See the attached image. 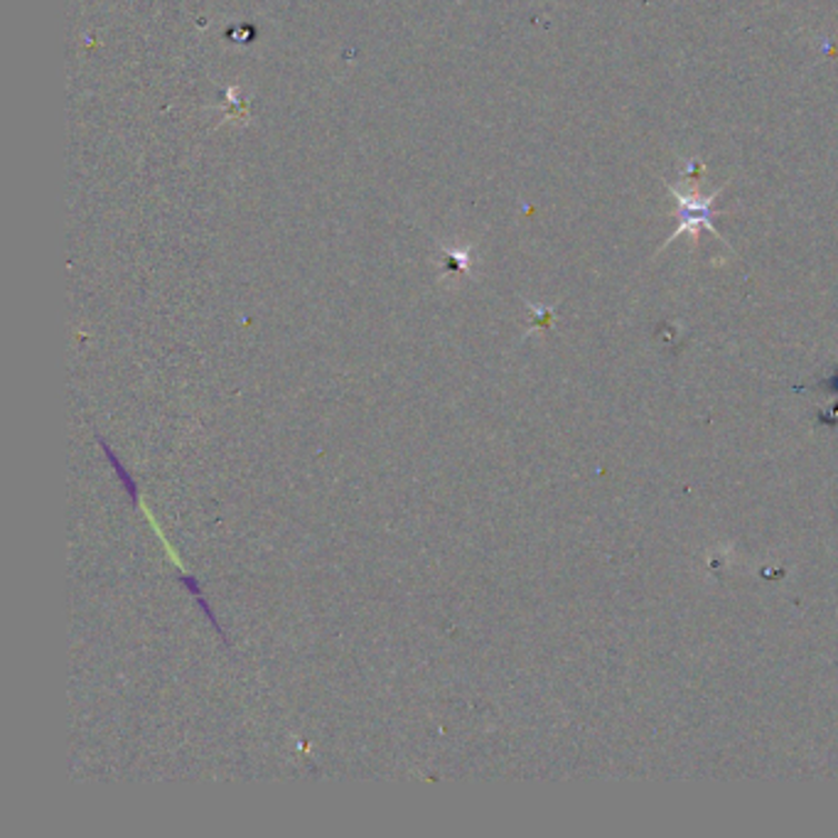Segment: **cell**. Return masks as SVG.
I'll list each match as a JSON object with an SVG mask.
<instances>
[{
  "instance_id": "obj_1",
  "label": "cell",
  "mask_w": 838,
  "mask_h": 838,
  "mask_svg": "<svg viewBox=\"0 0 838 838\" xmlns=\"http://www.w3.org/2000/svg\"><path fill=\"white\" fill-rule=\"evenodd\" d=\"M724 190H726V188H720V190H716L714 194L704 197L698 190L686 192V190H679V188H674V184H669V192H671V197H674V202H677V212H674V217H677V229H674V231H671V237H669L665 243H661V249H659V251H665V249L669 247V243L677 241L681 235L698 237L704 229H706V231H711L714 237H718V239L724 241L726 247H728V241H726L724 237H720L718 227L714 225V217H716V202H718V197L724 194Z\"/></svg>"
}]
</instances>
